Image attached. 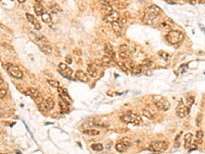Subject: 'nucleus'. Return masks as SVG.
Returning <instances> with one entry per match:
<instances>
[{
    "label": "nucleus",
    "mask_w": 205,
    "mask_h": 154,
    "mask_svg": "<svg viewBox=\"0 0 205 154\" xmlns=\"http://www.w3.org/2000/svg\"><path fill=\"white\" fill-rule=\"evenodd\" d=\"M163 13L162 10L156 5H151L144 10L142 21L146 25H151L159 20Z\"/></svg>",
    "instance_id": "obj_1"
},
{
    "label": "nucleus",
    "mask_w": 205,
    "mask_h": 154,
    "mask_svg": "<svg viewBox=\"0 0 205 154\" xmlns=\"http://www.w3.org/2000/svg\"><path fill=\"white\" fill-rule=\"evenodd\" d=\"M165 39L170 44L175 45L180 44L183 41L184 39V35L180 31L170 30L166 34Z\"/></svg>",
    "instance_id": "obj_2"
},
{
    "label": "nucleus",
    "mask_w": 205,
    "mask_h": 154,
    "mask_svg": "<svg viewBox=\"0 0 205 154\" xmlns=\"http://www.w3.org/2000/svg\"><path fill=\"white\" fill-rule=\"evenodd\" d=\"M120 119L122 122L127 124H132L134 126H139L141 124L142 121V118L139 115L136 113H134L131 111L127 112L126 114H123L120 117Z\"/></svg>",
    "instance_id": "obj_3"
},
{
    "label": "nucleus",
    "mask_w": 205,
    "mask_h": 154,
    "mask_svg": "<svg viewBox=\"0 0 205 154\" xmlns=\"http://www.w3.org/2000/svg\"><path fill=\"white\" fill-rule=\"evenodd\" d=\"M153 102L155 107L161 111H168L170 108V103L167 99L161 95H154Z\"/></svg>",
    "instance_id": "obj_4"
},
{
    "label": "nucleus",
    "mask_w": 205,
    "mask_h": 154,
    "mask_svg": "<svg viewBox=\"0 0 205 154\" xmlns=\"http://www.w3.org/2000/svg\"><path fill=\"white\" fill-rule=\"evenodd\" d=\"M168 147L169 144L166 141H154L151 143V145L149 146L148 150L153 151V152L163 153L164 151H167Z\"/></svg>",
    "instance_id": "obj_5"
},
{
    "label": "nucleus",
    "mask_w": 205,
    "mask_h": 154,
    "mask_svg": "<svg viewBox=\"0 0 205 154\" xmlns=\"http://www.w3.org/2000/svg\"><path fill=\"white\" fill-rule=\"evenodd\" d=\"M136 52V49L133 47H129L127 45H122L119 47V56L122 60H129L133 54Z\"/></svg>",
    "instance_id": "obj_6"
},
{
    "label": "nucleus",
    "mask_w": 205,
    "mask_h": 154,
    "mask_svg": "<svg viewBox=\"0 0 205 154\" xmlns=\"http://www.w3.org/2000/svg\"><path fill=\"white\" fill-rule=\"evenodd\" d=\"M132 145L131 140L128 137H124L120 141L117 143L116 145L115 149L119 153H124L127 151L128 149Z\"/></svg>",
    "instance_id": "obj_7"
},
{
    "label": "nucleus",
    "mask_w": 205,
    "mask_h": 154,
    "mask_svg": "<svg viewBox=\"0 0 205 154\" xmlns=\"http://www.w3.org/2000/svg\"><path fill=\"white\" fill-rule=\"evenodd\" d=\"M26 94L28 96L32 99L34 101V102L37 103V105L40 104V103H42L44 99H43V97L41 93H40V91L37 90V89L34 88H30L28 89Z\"/></svg>",
    "instance_id": "obj_8"
},
{
    "label": "nucleus",
    "mask_w": 205,
    "mask_h": 154,
    "mask_svg": "<svg viewBox=\"0 0 205 154\" xmlns=\"http://www.w3.org/2000/svg\"><path fill=\"white\" fill-rule=\"evenodd\" d=\"M6 70L8 71L10 75L16 79H21L23 78V73L21 69L17 66L13 64H8L6 67Z\"/></svg>",
    "instance_id": "obj_9"
},
{
    "label": "nucleus",
    "mask_w": 205,
    "mask_h": 154,
    "mask_svg": "<svg viewBox=\"0 0 205 154\" xmlns=\"http://www.w3.org/2000/svg\"><path fill=\"white\" fill-rule=\"evenodd\" d=\"M38 109L42 112H47L51 110L55 106V103L52 99L49 98L46 99L45 102L43 101L42 103L38 104Z\"/></svg>",
    "instance_id": "obj_10"
},
{
    "label": "nucleus",
    "mask_w": 205,
    "mask_h": 154,
    "mask_svg": "<svg viewBox=\"0 0 205 154\" xmlns=\"http://www.w3.org/2000/svg\"><path fill=\"white\" fill-rule=\"evenodd\" d=\"M188 112H189V110H187V108L183 103V100H180L178 103L177 108H176V114H177V117L183 119L187 116Z\"/></svg>",
    "instance_id": "obj_11"
},
{
    "label": "nucleus",
    "mask_w": 205,
    "mask_h": 154,
    "mask_svg": "<svg viewBox=\"0 0 205 154\" xmlns=\"http://www.w3.org/2000/svg\"><path fill=\"white\" fill-rule=\"evenodd\" d=\"M58 67L59 69H60V71H59L60 73L65 78H66L68 79H71V78H69V77H71L72 74L73 73V69H71L69 67L67 66L64 63H60Z\"/></svg>",
    "instance_id": "obj_12"
},
{
    "label": "nucleus",
    "mask_w": 205,
    "mask_h": 154,
    "mask_svg": "<svg viewBox=\"0 0 205 154\" xmlns=\"http://www.w3.org/2000/svg\"><path fill=\"white\" fill-rule=\"evenodd\" d=\"M120 18V14L117 11H114L112 10L110 12L109 14H107V15H105L103 18V21H105V23H113L119 20Z\"/></svg>",
    "instance_id": "obj_13"
},
{
    "label": "nucleus",
    "mask_w": 205,
    "mask_h": 154,
    "mask_svg": "<svg viewBox=\"0 0 205 154\" xmlns=\"http://www.w3.org/2000/svg\"><path fill=\"white\" fill-rule=\"evenodd\" d=\"M112 27L113 30L116 34H120L122 31L123 28V22L120 19V18L119 20L115 21V22L112 23Z\"/></svg>",
    "instance_id": "obj_14"
},
{
    "label": "nucleus",
    "mask_w": 205,
    "mask_h": 154,
    "mask_svg": "<svg viewBox=\"0 0 205 154\" xmlns=\"http://www.w3.org/2000/svg\"><path fill=\"white\" fill-rule=\"evenodd\" d=\"M75 78L78 79L79 81H81V82H88L90 80L89 77L88 75L85 73V72L79 70L76 72L75 73Z\"/></svg>",
    "instance_id": "obj_15"
},
{
    "label": "nucleus",
    "mask_w": 205,
    "mask_h": 154,
    "mask_svg": "<svg viewBox=\"0 0 205 154\" xmlns=\"http://www.w3.org/2000/svg\"><path fill=\"white\" fill-rule=\"evenodd\" d=\"M38 47H39L41 52H42L45 54L49 55L52 53V47L49 44H47L45 43H42L38 45Z\"/></svg>",
    "instance_id": "obj_16"
},
{
    "label": "nucleus",
    "mask_w": 205,
    "mask_h": 154,
    "mask_svg": "<svg viewBox=\"0 0 205 154\" xmlns=\"http://www.w3.org/2000/svg\"><path fill=\"white\" fill-rule=\"evenodd\" d=\"M87 71H88V75L90 76L91 78H95L98 76V70L96 68L95 66H94L93 64H89L87 67Z\"/></svg>",
    "instance_id": "obj_17"
},
{
    "label": "nucleus",
    "mask_w": 205,
    "mask_h": 154,
    "mask_svg": "<svg viewBox=\"0 0 205 154\" xmlns=\"http://www.w3.org/2000/svg\"><path fill=\"white\" fill-rule=\"evenodd\" d=\"M104 52L107 55H109L112 58V59L114 60L115 58V52L114 50V48L112 46V45L110 44H106L105 47L104 48Z\"/></svg>",
    "instance_id": "obj_18"
},
{
    "label": "nucleus",
    "mask_w": 205,
    "mask_h": 154,
    "mask_svg": "<svg viewBox=\"0 0 205 154\" xmlns=\"http://www.w3.org/2000/svg\"><path fill=\"white\" fill-rule=\"evenodd\" d=\"M193 134L191 133H187L185 135L184 141H185V148L189 149L192 145V141L193 139Z\"/></svg>",
    "instance_id": "obj_19"
},
{
    "label": "nucleus",
    "mask_w": 205,
    "mask_h": 154,
    "mask_svg": "<svg viewBox=\"0 0 205 154\" xmlns=\"http://www.w3.org/2000/svg\"><path fill=\"white\" fill-rule=\"evenodd\" d=\"M34 13L37 16H41L43 13H45L44 8L39 3H37L34 6Z\"/></svg>",
    "instance_id": "obj_20"
},
{
    "label": "nucleus",
    "mask_w": 205,
    "mask_h": 154,
    "mask_svg": "<svg viewBox=\"0 0 205 154\" xmlns=\"http://www.w3.org/2000/svg\"><path fill=\"white\" fill-rule=\"evenodd\" d=\"M59 105L62 112H66L69 110V103L66 100H64V99H62L59 102Z\"/></svg>",
    "instance_id": "obj_21"
},
{
    "label": "nucleus",
    "mask_w": 205,
    "mask_h": 154,
    "mask_svg": "<svg viewBox=\"0 0 205 154\" xmlns=\"http://www.w3.org/2000/svg\"><path fill=\"white\" fill-rule=\"evenodd\" d=\"M41 17H42V20L43 21V22H45V23H50L52 21V18L50 14L47 13H45V12L42 14Z\"/></svg>",
    "instance_id": "obj_22"
},
{
    "label": "nucleus",
    "mask_w": 205,
    "mask_h": 154,
    "mask_svg": "<svg viewBox=\"0 0 205 154\" xmlns=\"http://www.w3.org/2000/svg\"><path fill=\"white\" fill-rule=\"evenodd\" d=\"M83 133L86 134V135H88V136H96L99 135L100 132L97 130H95V129H86V130H84L83 132Z\"/></svg>",
    "instance_id": "obj_23"
},
{
    "label": "nucleus",
    "mask_w": 205,
    "mask_h": 154,
    "mask_svg": "<svg viewBox=\"0 0 205 154\" xmlns=\"http://www.w3.org/2000/svg\"><path fill=\"white\" fill-rule=\"evenodd\" d=\"M142 114H143V115L146 118H148V119H153L154 118V114L153 112H152L150 109H144V110H142Z\"/></svg>",
    "instance_id": "obj_24"
},
{
    "label": "nucleus",
    "mask_w": 205,
    "mask_h": 154,
    "mask_svg": "<svg viewBox=\"0 0 205 154\" xmlns=\"http://www.w3.org/2000/svg\"><path fill=\"white\" fill-rule=\"evenodd\" d=\"M132 72L135 74H139L141 73L143 71V67L142 65H134L131 68Z\"/></svg>",
    "instance_id": "obj_25"
},
{
    "label": "nucleus",
    "mask_w": 205,
    "mask_h": 154,
    "mask_svg": "<svg viewBox=\"0 0 205 154\" xmlns=\"http://www.w3.org/2000/svg\"><path fill=\"white\" fill-rule=\"evenodd\" d=\"M159 56H160L161 58H163L165 61H168L170 59V56L168 53L163 52V51H160L158 52Z\"/></svg>",
    "instance_id": "obj_26"
},
{
    "label": "nucleus",
    "mask_w": 205,
    "mask_h": 154,
    "mask_svg": "<svg viewBox=\"0 0 205 154\" xmlns=\"http://www.w3.org/2000/svg\"><path fill=\"white\" fill-rule=\"evenodd\" d=\"M196 137L198 143L199 144H202V142H203V141H202V138H203V137H204V132H203V131H202V130L198 131L196 132Z\"/></svg>",
    "instance_id": "obj_27"
},
{
    "label": "nucleus",
    "mask_w": 205,
    "mask_h": 154,
    "mask_svg": "<svg viewBox=\"0 0 205 154\" xmlns=\"http://www.w3.org/2000/svg\"><path fill=\"white\" fill-rule=\"evenodd\" d=\"M92 150L95 151H101L103 150V146L102 144L101 143H96V144H92L91 145Z\"/></svg>",
    "instance_id": "obj_28"
},
{
    "label": "nucleus",
    "mask_w": 205,
    "mask_h": 154,
    "mask_svg": "<svg viewBox=\"0 0 205 154\" xmlns=\"http://www.w3.org/2000/svg\"><path fill=\"white\" fill-rule=\"evenodd\" d=\"M32 23V25L34 26V28L36 29L37 30H40V29H41V25H40V23H39V21H38L37 19H36L34 16L33 17V19H32V21H31V23Z\"/></svg>",
    "instance_id": "obj_29"
},
{
    "label": "nucleus",
    "mask_w": 205,
    "mask_h": 154,
    "mask_svg": "<svg viewBox=\"0 0 205 154\" xmlns=\"http://www.w3.org/2000/svg\"><path fill=\"white\" fill-rule=\"evenodd\" d=\"M47 82L51 86H52V87H54V88H59L60 86L59 81H57L49 79V80H47Z\"/></svg>",
    "instance_id": "obj_30"
},
{
    "label": "nucleus",
    "mask_w": 205,
    "mask_h": 154,
    "mask_svg": "<svg viewBox=\"0 0 205 154\" xmlns=\"http://www.w3.org/2000/svg\"><path fill=\"white\" fill-rule=\"evenodd\" d=\"M117 64H118V66L120 67V69H122L124 73H127V72L129 71V69H128V67H127L126 64H125L124 63H123L122 62H118Z\"/></svg>",
    "instance_id": "obj_31"
},
{
    "label": "nucleus",
    "mask_w": 205,
    "mask_h": 154,
    "mask_svg": "<svg viewBox=\"0 0 205 154\" xmlns=\"http://www.w3.org/2000/svg\"><path fill=\"white\" fill-rule=\"evenodd\" d=\"M102 62L103 63H106V64H108V63H110L111 61H113L112 58L109 55H105V56H103L102 58Z\"/></svg>",
    "instance_id": "obj_32"
},
{
    "label": "nucleus",
    "mask_w": 205,
    "mask_h": 154,
    "mask_svg": "<svg viewBox=\"0 0 205 154\" xmlns=\"http://www.w3.org/2000/svg\"><path fill=\"white\" fill-rule=\"evenodd\" d=\"M194 101H195V99L194 96H189V97H187L186 99V102H187V104L189 105V107H191L192 105L194 104Z\"/></svg>",
    "instance_id": "obj_33"
},
{
    "label": "nucleus",
    "mask_w": 205,
    "mask_h": 154,
    "mask_svg": "<svg viewBox=\"0 0 205 154\" xmlns=\"http://www.w3.org/2000/svg\"><path fill=\"white\" fill-rule=\"evenodd\" d=\"M202 114L199 113V114H198L197 117H196V126L198 127H201V123H202Z\"/></svg>",
    "instance_id": "obj_34"
},
{
    "label": "nucleus",
    "mask_w": 205,
    "mask_h": 154,
    "mask_svg": "<svg viewBox=\"0 0 205 154\" xmlns=\"http://www.w3.org/2000/svg\"><path fill=\"white\" fill-rule=\"evenodd\" d=\"M51 10L54 13H58V12H62V9L60 8V6L57 4H54L51 6Z\"/></svg>",
    "instance_id": "obj_35"
},
{
    "label": "nucleus",
    "mask_w": 205,
    "mask_h": 154,
    "mask_svg": "<svg viewBox=\"0 0 205 154\" xmlns=\"http://www.w3.org/2000/svg\"><path fill=\"white\" fill-rule=\"evenodd\" d=\"M117 2L118 3H115V4H116V6L119 9L122 10V9H124L127 7L126 5H125L124 3H122V2H120V1H119V0H118Z\"/></svg>",
    "instance_id": "obj_36"
},
{
    "label": "nucleus",
    "mask_w": 205,
    "mask_h": 154,
    "mask_svg": "<svg viewBox=\"0 0 205 154\" xmlns=\"http://www.w3.org/2000/svg\"><path fill=\"white\" fill-rule=\"evenodd\" d=\"M7 90L4 88H0V99L6 97Z\"/></svg>",
    "instance_id": "obj_37"
},
{
    "label": "nucleus",
    "mask_w": 205,
    "mask_h": 154,
    "mask_svg": "<svg viewBox=\"0 0 205 154\" xmlns=\"http://www.w3.org/2000/svg\"><path fill=\"white\" fill-rule=\"evenodd\" d=\"M189 148H191V149H190V150H189V152H190V151H194V150H196L198 147L196 145H195V144H192Z\"/></svg>",
    "instance_id": "obj_38"
},
{
    "label": "nucleus",
    "mask_w": 205,
    "mask_h": 154,
    "mask_svg": "<svg viewBox=\"0 0 205 154\" xmlns=\"http://www.w3.org/2000/svg\"><path fill=\"white\" fill-rule=\"evenodd\" d=\"M65 60H66V62L68 64H71L72 62H73V61H72V58L70 56H67L65 58Z\"/></svg>",
    "instance_id": "obj_39"
},
{
    "label": "nucleus",
    "mask_w": 205,
    "mask_h": 154,
    "mask_svg": "<svg viewBox=\"0 0 205 154\" xmlns=\"http://www.w3.org/2000/svg\"><path fill=\"white\" fill-rule=\"evenodd\" d=\"M165 1L170 4H175L177 3V0H165Z\"/></svg>",
    "instance_id": "obj_40"
},
{
    "label": "nucleus",
    "mask_w": 205,
    "mask_h": 154,
    "mask_svg": "<svg viewBox=\"0 0 205 154\" xmlns=\"http://www.w3.org/2000/svg\"><path fill=\"white\" fill-rule=\"evenodd\" d=\"M75 52H76V54H78V56H81V55L82 54V52L81 51V49H75L74 50Z\"/></svg>",
    "instance_id": "obj_41"
},
{
    "label": "nucleus",
    "mask_w": 205,
    "mask_h": 154,
    "mask_svg": "<svg viewBox=\"0 0 205 154\" xmlns=\"http://www.w3.org/2000/svg\"><path fill=\"white\" fill-rule=\"evenodd\" d=\"M3 84H4V79H3V78H2L1 75L0 74V86L2 85Z\"/></svg>",
    "instance_id": "obj_42"
},
{
    "label": "nucleus",
    "mask_w": 205,
    "mask_h": 154,
    "mask_svg": "<svg viewBox=\"0 0 205 154\" xmlns=\"http://www.w3.org/2000/svg\"><path fill=\"white\" fill-rule=\"evenodd\" d=\"M196 1V0H190V3H191L192 4H195Z\"/></svg>",
    "instance_id": "obj_43"
},
{
    "label": "nucleus",
    "mask_w": 205,
    "mask_h": 154,
    "mask_svg": "<svg viewBox=\"0 0 205 154\" xmlns=\"http://www.w3.org/2000/svg\"><path fill=\"white\" fill-rule=\"evenodd\" d=\"M17 1L19 2V3L23 4V3H24V2L25 1V0H17Z\"/></svg>",
    "instance_id": "obj_44"
},
{
    "label": "nucleus",
    "mask_w": 205,
    "mask_h": 154,
    "mask_svg": "<svg viewBox=\"0 0 205 154\" xmlns=\"http://www.w3.org/2000/svg\"><path fill=\"white\" fill-rule=\"evenodd\" d=\"M35 1H37V3H39V4H40V2H41V1H42V0H35Z\"/></svg>",
    "instance_id": "obj_45"
},
{
    "label": "nucleus",
    "mask_w": 205,
    "mask_h": 154,
    "mask_svg": "<svg viewBox=\"0 0 205 154\" xmlns=\"http://www.w3.org/2000/svg\"><path fill=\"white\" fill-rule=\"evenodd\" d=\"M0 1H2V0H0Z\"/></svg>",
    "instance_id": "obj_46"
},
{
    "label": "nucleus",
    "mask_w": 205,
    "mask_h": 154,
    "mask_svg": "<svg viewBox=\"0 0 205 154\" xmlns=\"http://www.w3.org/2000/svg\"><path fill=\"white\" fill-rule=\"evenodd\" d=\"M125 1H127V0H125Z\"/></svg>",
    "instance_id": "obj_47"
}]
</instances>
